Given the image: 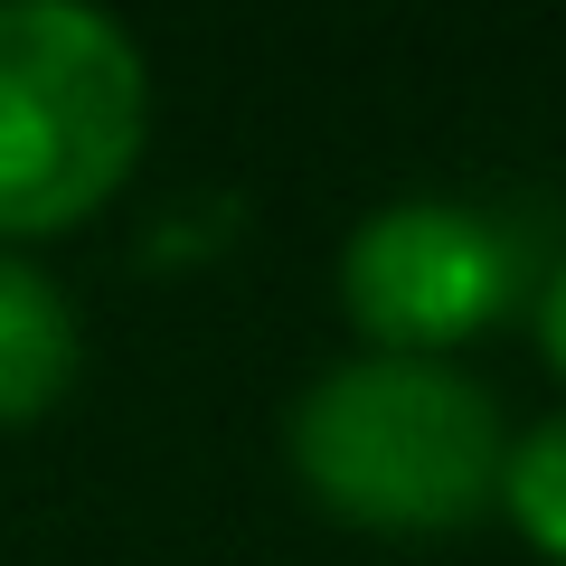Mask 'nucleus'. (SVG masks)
<instances>
[{"label":"nucleus","mask_w":566,"mask_h":566,"mask_svg":"<svg viewBox=\"0 0 566 566\" xmlns=\"http://www.w3.org/2000/svg\"><path fill=\"white\" fill-rule=\"evenodd\" d=\"M520 283H528L520 237L453 199L378 208L340 255L349 322L368 340H387V359H424V349H453L472 331H491L520 303Z\"/></svg>","instance_id":"3"},{"label":"nucleus","mask_w":566,"mask_h":566,"mask_svg":"<svg viewBox=\"0 0 566 566\" xmlns=\"http://www.w3.org/2000/svg\"><path fill=\"white\" fill-rule=\"evenodd\" d=\"M293 472L359 528H463L501 491V406L444 359H349L293 406Z\"/></svg>","instance_id":"1"},{"label":"nucleus","mask_w":566,"mask_h":566,"mask_svg":"<svg viewBox=\"0 0 566 566\" xmlns=\"http://www.w3.org/2000/svg\"><path fill=\"white\" fill-rule=\"evenodd\" d=\"M501 501H510V520L528 528V547L566 557V416H557V424H538L528 444H510Z\"/></svg>","instance_id":"5"},{"label":"nucleus","mask_w":566,"mask_h":566,"mask_svg":"<svg viewBox=\"0 0 566 566\" xmlns=\"http://www.w3.org/2000/svg\"><path fill=\"white\" fill-rule=\"evenodd\" d=\"M66 378H76V312L39 264L0 245V424L57 406Z\"/></svg>","instance_id":"4"},{"label":"nucleus","mask_w":566,"mask_h":566,"mask_svg":"<svg viewBox=\"0 0 566 566\" xmlns=\"http://www.w3.org/2000/svg\"><path fill=\"white\" fill-rule=\"evenodd\" d=\"M151 85L104 10H0V237H57L133 170Z\"/></svg>","instance_id":"2"},{"label":"nucleus","mask_w":566,"mask_h":566,"mask_svg":"<svg viewBox=\"0 0 566 566\" xmlns=\"http://www.w3.org/2000/svg\"><path fill=\"white\" fill-rule=\"evenodd\" d=\"M538 340H547V359L566 368V264L547 274V293H538Z\"/></svg>","instance_id":"6"}]
</instances>
